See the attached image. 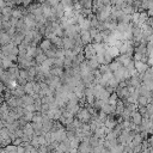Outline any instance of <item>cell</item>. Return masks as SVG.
Listing matches in <instances>:
<instances>
[{
  "label": "cell",
  "instance_id": "cell-1",
  "mask_svg": "<svg viewBox=\"0 0 153 153\" xmlns=\"http://www.w3.org/2000/svg\"><path fill=\"white\" fill-rule=\"evenodd\" d=\"M75 118H78L79 121H81L82 123H88L91 121V114L88 112V110L85 106H80L78 112L74 115Z\"/></svg>",
  "mask_w": 153,
  "mask_h": 153
},
{
  "label": "cell",
  "instance_id": "cell-2",
  "mask_svg": "<svg viewBox=\"0 0 153 153\" xmlns=\"http://www.w3.org/2000/svg\"><path fill=\"white\" fill-rule=\"evenodd\" d=\"M82 51H84V54H85V59H86V60H88V59H91V57H93V56L96 55V50H94L92 43H88V44L84 45V50H82Z\"/></svg>",
  "mask_w": 153,
  "mask_h": 153
},
{
  "label": "cell",
  "instance_id": "cell-3",
  "mask_svg": "<svg viewBox=\"0 0 153 153\" xmlns=\"http://www.w3.org/2000/svg\"><path fill=\"white\" fill-rule=\"evenodd\" d=\"M134 61H135V60H134ZM148 67H149V65H148L147 62H143V61H140V60L135 61V69H136V72H137L139 74H141V73H143L145 71H147Z\"/></svg>",
  "mask_w": 153,
  "mask_h": 153
},
{
  "label": "cell",
  "instance_id": "cell-4",
  "mask_svg": "<svg viewBox=\"0 0 153 153\" xmlns=\"http://www.w3.org/2000/svg\"><path fill=\"white\" fill-rule=\"evenodd\" d=\"M75 42L73 39V37H69V36H63L62 37V47L65 49H72L74 47Z\"/></svg>",
  "mask_w": 153,
  "mask_h": 153
},
{
  "label": "cell",
  "instance_id": "cell-5",
  "mask_svg": "<svg viewBox=\"0 0 153 153\" xmlns=\"http://www.w3.org/2000/svg\"><path fill=\"white\" fill-rule=\"evenodd\" d=\"M78 152H92V146L87 140H82L78 146Z\"/></svg>",
  "mask_w": 153,
  "mask_h": 153
},
{
  "label": "cell",
  "instance_id": "cell-6",
  "mask_svg": "<svg viewBox=\"0 0 153 153\" xmlns=\"http://www.w3.org/2000/svg\"><path fill=\"white\" fill-rule=\"evenodd\" d=\"M116 60H118L123 66H126L130 60H133V55H129L127 53H122V54H118V56L116 57Z\"/></svg>",
  "mask_w": 153,
  "mask_h": 153
},
{
  "label": "cell",
  "instance_id": "cell-7",
  "mask_svg": "<svg viewBox=\"0 0 153 153\" xmlns=\"http://www.w3.org/2000/svg\"><path fill=\"white\" fill-rule=\"evenodd\" d=\"M16 63L8 57V56H6V55H4L2 57H1V67L4 68V69H8L10 67H12V66H14Z\"/></svg>",
  "mask_w": 153,
  "mask_h": 153
},
{
  "label": "cell",
  "instance_id": "cell-8",
  "mask_svg": "<svg viewBox=\"0 0 153 153\" xmlns=\"http://www.w3.org/2000/svg\"><path fill=\"white\" fill-rule=\"evenodd\" d=\"M23 39H24V33L18 32V31H17L13 36H11V42L14 43L16 45H19V44L23 42Z\"/></svg>",
  "mask_w": 153,
  "mask_h": 153
},
{
  "label": "cell",
  "instance_id": "cell-9",
  "mask_svg": "<svg viewBox=\"0 0 153 153\" xmlns=\"http://www.w3.org/2000/svg\"><path fill=\"white\" fill-rule=\"evenodd\" d=\"M130 121L134 123V124H141V121H142V115L136 110V111H133L131 115H130Z\"/></svg>",
  "mask_w": 153,
  "mask_h": 153
},
{
  "label": "cell",
  "instance_id": "cell-10",
  "mask_svg": "<svg viewBox=\"0 0 153 153\" xmlns=\"http://www.w3.org/2000/svg\"><path fill=\"white\" fill-rule=\"evenodd\" d=\"M51 45H53V44H51L50 39H49V38H47V37H45L44 39H42V41L39 42V44H38V47H39L43 51H47L49 48H51Z\"/></svg>",
  "mask_w": 153,
  "mask_h": 153
},
{
  "label": "cell",
  "instance_id": "cell-11",
  "mask_svg": "<svg viewBox=\"0 0 153 153\" xmlns=\"http://www.w3.org/2000/svg\"><path fill=\"white\" fill-rule=\"evenodd\" d=\"M108 66H109V69H110V71L114 73V72H116L117 69H120V68H121L123 65H122V63H121L118 60L114 59V60H112V61H111V62H110Z\"/></svg>",
  "mask_w": 153,
  "mask_h": 153
},
{
  "label": "cell",
  "instance_id": "cell-12",
  "mask_svg": "<svg viewBox=\"0 0 153 153\" xmlns=\"http://www.w3.org/2000/svg\"><path fill=\"white\" fill-rule=\"evenodd\" d=\"M53 75H56V76H61L65 72V68L63 67H59V66H51L50 67V71H49Z\"/></svg>",
  "mask_w": 153,
  "mask_h": 153
},
{
  "label": "cell",
  "instance_id": "cell-13",
  "mask_svg": "<svg viewBox=\"0 0 153 153\" xmlns=\"http://www.w3.org/2000/svg\"><path fill=\"white\" fill-rule=\"evenodd\" d=\"M11 42V36L7 32H0V45H6Z\"/></svg>",
  "mask_w": 153,
  "mask_h": 153
},
{
  "label": "cell",
  "instance_id": "cell-14",
  "mask_svg": "<svg viewBox=\"0 0 153 153\" xmlns=\"http://www.w3.org/2000/svg\"><path fill=\"white\" fill-rule=\"evenodd\" d=\"M20 99H22V102H23V106H25V105H27V104H33V97L31 96V94H27V93H25L24 96H22L20 97Z\"/></svg>",
  "mask_w": 153,
  "mask_h": 153
},
{
  "label": "cell",
  "instance_id": "cell-15",
  "mask_svg": "<svg viewBox=\"0 0 153 153\" xmlns=\"http://www.w3.org/2000/svg\"><path fill=\"white\" fill-rule=\"evenodd\" d=\"M22 129H23V133H24V134L30 135V136H32L33 133H35V130H33V128H32V126H31V122H27Z\"/></svg>",
  "mask_w": 153,
  "mask_h": 153
},
{
  "label": "cell",
  "instance_id": "cell-16",
  "mask_svg": "<svg viewBox=\"0 0 153 153\" xmlns=\"http://www.w3.org/2000/svg\"><path fill=\"white\" fill-rule=\"evenodd\" d=\"M33 82L35 81H26V84L24 85V91L27 94H33Z\"/></svg>",
  "mask_w": 153,
  "mask_h": 153
},
{
  "label": "cell",
  "instance_id": "cell-17",
  "mask_svg": "<svg viewBox=\"0 0 153 153\" xmlns=\"http://www.w3.org/2000/svg\"><path fill=\"white\" fill-rule=\"evenodd\" d=\"M94 56H96V55H94ZM94 56L87 60V63H88V66H90V68H91L92 71H94V69H97V68L99 67V63H98V61L96 60Z\"/></svg>",
  "mask_w": 153,
  "mask_h": 153
},
{
  "label": "cell",
  "instance_id": "cell-18",
  "mask_svg": "<svg viewBox=\"0 0 153 153\" xmlns=\"http://www.w3.org/2000/svg\"><path fill=\"white\" fill-rule=\"evenodd\" d=\"M45 59H47V55L44 54V51H43V53H39V54H37V55L35 56V61H36L37 65H42Z\"/></svg>",
  "mask_w": 153,
  "mask_h": 153
},
{
  "label": "cell",
  "instance_id": "cell-19",
  "mask_svg": "<svg viewBox=\"0 0 153 153\" xmlns=\"http://www.w3.org/2000/svg\"><path fill=\"white\" fill-rule=\"evenodd\" d=\"M122 11H123L124 14H133L134 12H136V10L134 8L133 5H126V6L122 8Z\"/></svg>",
  "mask_w": 153,
  "mask_h": 153
},
{
  "label": "cell",
  "instance_id": "cell-20",
  "mask_svg": "<svg viewBox=\"0 0 153 153\" xmlns=\"http://www.w3.org/2000/svg\"><path fill=\"white\" fill-rule=\"evenodd\" d=\"M118 84H120V81H118V80L112 75V76L108 80V84H106V85H109V86H111V87H114V88L116 90V88H117V86H118Z\"/></svg>",
  "mask_w": 153,
  "mask_h": 153
},
{
  "label": "cell",
  "instance_id": "cell-21",
  "mask_svg": "<svg viewBox=\"0 0 153 153\" xmlns=\"http://www.w3.org/2000/svg\"><path fill=\"white\" fill-rule=\"evenodd\" d=\"M117 99H118L117 93H116V92H112V93H110V96H109V98H108V103H109V104H112V105H116Z\"/></svg>",
  "mask_w": 153,
  "mask_h": 153
},
{
  "label": "cell",
  "instance_id": "cell-22",
  "mask_svg": "<svg viewBox=\"0 0 153 153\" xmlns=\"http://www.w3.org/2000/svg\"><path fill=\"white\" fill-rule=\"evenodd\" d=\"M32 116H33V111H29V110H25L22 117H23V118H24L26 122H31V120H32Z\"/></svg>",
  "mask_w": 153,
  "mask_h": 153
},
{
  "label": "cell",
  "instance_id": "cell-23",
  "mask_svg": "<svg viewBox=\"0 0 153 153\" xmlns=\"http://www.w3.org/2000/svg\"><path fill=\"white\" fill-rule=\"evenodd\" d=\"M78 2L81 5L82 8H91L92 7V0H78Z\"/></svg>",
  "mask_w": 153,
  "mask_h": 153
},
{
  "label": "cell",
  "instance_id": "cell-24",
  "mask_svg": "<svg viewBox=\"0 0 153 153\" xmlns=\"http://www.w3.org/2000/svg\"><path fill=\"white\" fill-rule=\"evenodd\" d=\"M136 103H137V105H142V106H146L148 102H147V98H146V96H141V94H139Z\"/></svg>",
  "mask_w": 153,
  "mask_h": 153
},
{
  "label": "cell",
  "instance_id": "cell-25",
  "mask_svg": "<svg viewBox=\"0 0 153 153\" xmlns=\"http://www.w3.org/2000/svg\"><path fill=\"white\" fill-rule=\"evenodd\" d=\"M60 2H61L62 6L65 7V10H66V8H73V5H74V1H73V0H61Z\"/></svg>",
  "mask_w": 153,
  "mask_h": 153
},
{
  "label": "cell",
  "instance_id": "cell-26",
  "mask_svg": "<svg viewBox=\"0 0 153 153\" xmlns=\"http://www.w3.org/2000/svg\"><path fill=\"white\" fill-rule=\"evenodd\" d=\"M97 69H98V72H99L100 74H105L106 72H109V71H110V69H109V66H108V65H105V63L99 65V67H98Z\"/></svg>",
  "mask_w": 153,
  "mask_h": 153
},
{
  "label": "cell",
  "instance_id": "cell-27",
  "mask_svg": "<svg viewBox=\"0 0 153 153\" xmlns=\"http://www.w3.org/2000/svg\"><path fill=\"white\" fill-rule=\"evenodd\" d=\"M88 32H90L91 37L93 38V37H94V36H96V35H97V33L99 32V30H98L97 27H90V29H88Z\"/></svg>",
  "mask_w": 153,
  "mask_h": 153
},
{
  "label": "cell",
  "instance_id": "cell-28",
  "mask_svg": "<svg viewBox=\"0 0 153 153\" xmlns=\"http://www.w3.org/2000/svg\"><path fill=\"white\" fill-rule=\"evenodd\" d=\"M146 13H147L148 17H153V7L152 8H147L146 10Z\"/></svg>",
  "mask_w": 153,
  "mask_h": 153
},
{
  "label": "cell",
  "instance_id": "cell-29",
  "mask_svg": "<svg viewBox=\"0 0 153 153\" xmlns=\"http://www.w3.org/2000/svg\"><path fill=\"white\" fill-rule=\"evenodd\" d=\"M7 4H6V1L5 0H0V8H2V7H5Z\"/></svg>",
  "mask_w": 153,
  "mask_h": 153
},
{
  "label": "cell",
  "instance_id": "cell-30",
  "mask_svg": "<svg viewBox=\"0 0 153 153\" xmlns=\"http://www.w3.org/2000/svg\"><path fill=\"white\" fill-rule=\"evenodd\" d=\"M73 1H74V2H76V1H78V0H73Z\"/></svg>",
  "mask_w": 153,
  "mask_h": 153
},
{
  "label": "cell",
  "instance_id": "cell-31",
  "mask_svg": "<svg viewBox=\"0 0 153 153\" xmlns=\"http://www.w3.org/2000/svg\"><path fill=\"white\" fill-rule=\"evenodd\" d=\"M152 1H153V0H152Z\"/></svg>",
  "mask_w": 153,
  "mask_h": 153
}]
</instances>
